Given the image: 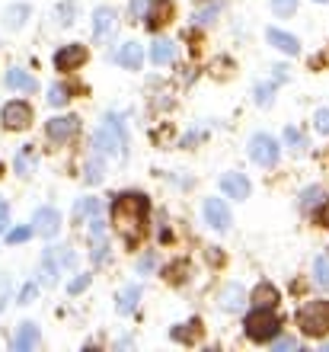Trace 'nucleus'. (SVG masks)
I'll return each instance as SVG.
<instances>
[{
	"mask_svg": "<svg viewBox=\"0 0 329 352\" xmlns=\"http://www.w3.org/2000/svg\"><path fill=\"white\" fill-rule=\"evenodd\" d=\"M147 221V199L137 192H125L112 202V228L125 243H137Z\"/></svg>",
	"mask_w": 329,
	"mask_h": 352,
	"instance_id": "1",
	"label": "nucleus"
},
{
	"mask_svg": "<svg viewBox=\"0 0 329 352\" xmlns=\"http://www.w3.org/2000/svg\"><path fill=\"white\" fill-rule=\"evenodd\" d=\"M93 148L96 154H109V157H125V148H128V135H125V125L115 112H109L102 125L93 135Z\"/></svg>",
	"mask_w": 329,
	"mask_h": 352,
	"instance_id": "2",
	"label": "nucleus"
},
{
	"mask_svg": "<svg viewBox=\"0 0 329 352\" xmlns=\"http://www.w3.org/2000/svg\"><path fill=\"white\" fill-rule=\"evenodd\" d=\"M297 327H301L304 336L329 333V301H307L297 311Z\"/></svg>",
	"mask_w": 329,
	"mask_h": 352,
	"instance_id": "3",
	"label": "nucleus"
},
{
	"mask_svg": "<svg viewBox=\"0 0 329 352\" xmlns=\"http://www.w3.org/2000/svg\"><path fill=\"white\" fill-rule=\"evenodd\" d=\"M247 336L249 340H256V343H265V340H275L278 330H282V320L275 314L272 307H256L253 314L247 317Z\"/></svg>",
	"mask_w": 329,
	"mask_h": 352,
	"instance_id": "4",
	"label": "nucleus"
},
{
	"mask_svg": "<svg viewBox=\"0 0 329 352\" xmlns=\"http://www.w3.org/2000/svg\"><path fill=\"white\" fill-rule=\"evenodd\" d=\"M0 122H3V129L7 131H23L32 125V109H29V102L23 100H13L3 106V112H0Z\"/></svg>",
	"mask_w": 329,
	"mask_h": 352,
	"instance_id": "5",
	"label": "nucleus"
},
{
	"mask_svg": "<svg viewBox=\"0 0 329 352\" xmlns=\"http://www.w3.org/2000/svg\"><path fill=\"white\" fill-rule=\"evenodd\" d=\"M249 157L256 160L259 167H275L278 164V141L272 135H253L249 141Z\"/></svg>",
	"mask_w": 329,
	"mask_h": 352,
	"instance_id": "6",
	"label": "nucleus"
},
{
	"mask_svg": "<svg viewBox=\"0 0 329 352\" xmlns=\"http://www.w3.org/2000/svg\"><path fill=\"white\" fill-rule=\"evenodd\" d=\"M115 23H119V16H115V10L112 7L96 10V13H93V42H109Z\"/></svg>",
	"mask_w": 329,
	"mask_h": 352,
	"instance_id": "7",
	"label": "nucleus"
},
{
	"mask_svg": "<svg viewBox=\"0 0 329 352\" xmlns=\"http://www.w3.org/2000/svg\"><path fill=\"white\" fill-rule=\"evenodd\" d=\"M45 131L52 141H71L80 131V119L77 116H58V119H52L45 125Z\"/></svg>",
	"mask_w": 329,
	"mask_h": 352,
	"instance_id": "8",
	"label": "nucleus"
},
{
	"mask_svg": "<svg viewBox=\"0 0 329 352\" xmlns=\"http://www.w3.org/2000/svg\"><path fill=\"white\" fill-rule=\"evenodd\" d=\"M87 65V48L83 45H65L61 52L55 55V67L58 71H77V67H83Z\"/></svg>",
	"mask_w": 329,
	"mask_h": 352,
	"instance_id": "9",
	"label": "nucleus"
},
{
	"mask_svg": "<svg viewBox=\"0 0 329 352\" xmlns=\"http://www.w3.org/2000/svg\"><path fill=\"white\" fill-rule=\"evenodd\" d=\"M32 224H36V228H32L36 234H42V237H55V234L61 231V214L45 205V208H38V212L32 214Z\"/></svg>",
	"mask_w": 329,
	"mask_h": 352,
	"instance_id": "10",
	"label": "nucleus"
},
{
	"mask_svg": "<svg viewBox=\"0 0 329 352\" xmlns=\"http://www.w3.org/2000/svg\"><path fill=\"white\" fill-rule=\"evenodd\" d=\"M144 19H147V29H163L170 19H173V3L170 0H150V7H147V13H144Z\"/></svg>",
	"mask_w": 329,
	"mask_h": 352,
	"instance_id": "11",
	"label": "nucleus"
},
{
	"mask_svg": "<svg viewBox=\"0 0 329 352\" xmlns=\"http://www.w3.org/2000/svg\"><path fill=\"white\" fill-rule=\"evenodd\" d=\"M205 218H208V224L214 231H227L230 228V208L220 199H208L205 202Z\"/></svg>",
	"mask_w": 329,
	"mask_h": 352,
	"instance_id": "12",
	"label": "nucleus"
},
{
	"mask_svg": "<svg viewBox=\"0 0 329 352\" xmlns=\"http://www.w3.org/2000/svg\"><path fill=\"white\" fill-rule=\"evenodd\" d=\"M220 192L227 199H247L249 195V179L243 173H224L220 176Z\"/></svg>",
	"mask_w": 329,
	"mask_h": 352,
	"instance_id": "13",
	"label": "nucleus"
},
{
	"mask_svg": "<svg viewBox=\"0 0 329 352\" xmlns=\"http://www.w3.org/2000/svg\"><path fill=\"white\" fill-rule=\"evenodd\" d=\"M42 343V333H38L36 324H19L16 336H13V352H29Z\"/></svg>",
	"mask_w": 329,
	"mask_h": 352,
	"instance_id": "14",
	"label": "nucleus"
},
{
	"mask_svg": "<svg viewBox=\"0 0 329 352\" xmlns=\"http://www.w3.org/2000/svg\"><path fill=\"white\" fill-rule=\"evenodd\" d=\"M58 276H61V263H58L55 247H52V250H45V256H42V266H38V282H42L45 288H52L58 282Z\"/></svg>",
	"mask_w": 329,
	"mask_h": 352,
	"instance_id": "15",
	"label": "nucleus"
},
{
	"mask_svg": "<svg viewBox=\"0 0 329 352\" xmlns=\"http://www.w3.org/2000/svg\"><path fill=\"white\" fill-rule=\"evenodd\" d=\"M115 61H119L122 67H128V71H137L141 61H144V48L137 45V42H125V45L115 52Z\"/></svg>",
	"mask_w": 329,
	"mask_h": 352,
	"instance_id": "16",
	"label": "nucleus"
},
{
	"mask_svg": "<svg viewBox=\"0 0 329 352\" xmlns=\"http://www.w3.org/2000/svg\"><path fill=\"white\" fill-rule=\"evenodd\" d=\"M7 87L10 90H16V93H32L38 84L29 71H23V67H10L7 71Z\"/></svg>",
	"mask_w": 329,
	"mask_h": 352,
	"instance_id": "17",
	"label": "nucleus"
},
{
	"mask_svg": "<svg viewBox=\"0 0 329 352\" xmlns=\"http://www.w3.org/2000/svg\"><path fill=\"white\" fill-rule=\"evenodd\" d=\"M218 305L224 307V311H243V305H247V292H243L240 285H227V288H220Z\"/></svg>",
	"mask_w": 329,
	"mask_h": 352,
	"instance_id": "18",
	"label": "nucleus"
},
{
	"mask_svg": "<svg viewBox=\"0 0 329 352\" xmlns=\"http://www.w3.org/2000/svg\"><path fill=\"white\" fill-rule=\"evenodd\" d=\"M269 42H272L278 52H284V55H297V52H301V42H297L291 32H282V29H269Z\"/></svg>",
	"mask_w": 329,
	"mask_h": 352,
	"instance_id": "19",
	"label": "nucleus"
},
{
	"mask_svg": "<svg viewBox=\"0 0 329 352\" xmlns=\"http://www.w3.org/2000/svg\"><path fill=\"white\" fill-rule=\"evenodd\" d=\"M249 301L256 307H275L278 305V288L269 285V282H262V285H256L253 292H249Z\"/></svg>",
	"mask_w": 329,
	"mask_h": 352,
	"instance_id": "20",
	"label": "nucleus"
},
{
	"mask_svg": "<svg viewBox=\"0 0 329 352\" xmlns=\"http://www.w3.org/2000/svg\"><path fill=\"white\" fill-rule=\"evenodd\" d=\"M173 58H176V45L170 38H157L154 45H150V61L154 65H170Z\"/></svg>",
	"mask_w": 329,
	"mask_h": 352,
	"instance_id": "21",
	"label": "nucleus"
},
{
	"mask_svg": "<svg viewBox=\"0 0 329 352\" xmlns=\"http://www.w3.org/2000/svg\"><path fill=\"white\" fill-rule=\"evenodd\" d=\"M100 214V199H80V202L73 205V224H83L87 218H96Z\"/></svg>",
	"mask_w": 329,
	"mask_h": 352,
	"instance_id": "22",
	"label": "nucleus"
},
{
	"mask_svg": "<svg viewBox=\"0 0 329 352\" xmlns=\"http://www.w3.org/2000/svg\"><path fill=\"white\" fill-rule=\"evenodd\" d=\"M26 16H29L26 3H13V7H7V13H3V26H7V29H19L23 23H26Z\"/></svg>",
	"mask_w": 329,
	"mask_h": 352,
	"instance_id": "23",
	"label": "nucleus"
},
{
	"mask_svg": "<svg viewBox=\"0 0 329 352\" xmlns=\"http://www.w3.org/2000/svg\"><path fill=\"white\" fill-rule=\"evenodd\" d=\"M102 176H106V167H102V154H93L90 160H87V173H83V179L90 186L102 183Z\"/></svg>",
	"mask_w": 329,
	"mask_h": 352,
	"instance_id": "24",
	"label": "nucleus"
},
{
	"mask_svg": "<svg viewBox=\"0 0 329 352\" xmlns=\"http://www.w3.org/2000/svg\"><path fill=\"white\" fill-rule=\"evenodd\" d=\"M137 301H141V288L137 285H128L125 292L119 295V314H131L137 307Z\"/></svg>",
	"mask_w": 329,
	"mask_h": 352,
	"instance_id": "25",
	"label": "nucleus"
},
{
	"mask_svg": "<svg viewBox=\"0 0 329 352\" xmlns=\"http://www.w3.org/2000/svg\"><path fill=\"white\" fill-rule=\"evenodd\" d=\"M323 199H326V195H323V186H307V189L301 192V208L304 212H310V208L323 205Z\"/></svg>",
	"mask_w": 329,
	"mask_h": 352,
	"instance_id": "26",
	"label": "nucleus"
},
{
	"mask_svg": "<svg viewBox=\"0 0 329 352\" xmlns=\"http://www.w3.org/2000/svg\"><path fill=\"white\" fill-rule=\"evenodd\" d=\"M32 164H36V148H32V144H26V148L16 154V173L19 176H29Z\"/></svg>",
	"mask_w": 329,
	"mask_h": 352,
	"instance_id": "27",
	"label": "nucleus"
},
{
	"mask_svg": "<svg viewBox=\"0 0 329 352\" xmlns=\"http://www.w3.org/2000/svg\"><path fill=\"white\" fill-rule=\"evenodd\" d=\"M313 278H317V285L323 292H329V256H320V260L313 263Z\"/></svg>",
	"mask_w": 329,
	"mask_h": 352,
	"instance_id": "28",
	"label": "nucleus"
},
{
	"mask_svg": "<svg viewBox=\"0 0 329 352\" xmlns=\"http://www.w3.org/2000/svg\"><path fill=\"white\" fill-rule=\"evenodd\" d=\"M93 266H102V263L109 260V243H106V237H93Z\"/></svg>",
	"mask_w": 329,
	"mask_h": 352,
	"instance_id": "29",
	"label": "nucleus"
},
{
	"mask_svg": "<svg viewBox=\"0 0 329 352\" xmlns=\"http://www.w3.org/2000/svg\"><path fill=\"white\" fill-rule=\"evenodd\" d=\"M284 141H288V148H291V151H304V148H307V138H304L301 129H284Z\"/></svg>",
	"mask_w": 329,
	"mask_h": 352,
	"instance_id": "30",
	"label": "nucleus"
},
{
	"mask_svg": "<svg viewBox=\"0 0 329 352\" xmlns=\"http://www.w3.org/2000/svg\"><path fill=\"white\" fill-rule=\"evenodd\" d=\"M198 320L195 324H185V330L179 327V330H173V340H179V343H189V340H198Z\"/></svg>",
	"mask_w": 329,
	"mask_h": 352,
	"instance_id": "31",
	"label": "nucleus"
},
{
	"mask_svg": "<svg viewBox=\"0 0 329 352\" xmlns=\"http://www.w3.org/2000/svg\"><path fill=\"white\" fill-rule=\"evenodd\" d=\"M218 13H220V3H211V7H205V10L195 13V23H198V26H208V23H214Z\"/></svg>",
	"mask_w": 329,
	"mask_h": 352,
	"instance_id": "32",
	"label": "nucleus"
},
{
	"mask_svg": "<svg viewBox=\"0 0 329 352\" xmlns=\"http://www.w3.org/2000/svg\"><path fill=\"white\" fill-rule=\"evenodd\" d=\"M67 100H71V93H67V87L55 84L52 90H48V102H52V106H65Z\"/></svg>",
	"mask_w": 329,
	"mask_h": 352,
	"instance_id": "33",
	"label": "nucleus"
},
{
	"mask_svg": "<svg viewBox=\"0 0 329 352\" xmlns=\"http://www.w3.org/2000/svg\"><path fill=\"white\" fill-rule=\"evenodd\" d=\"M272 10L278 16H291L294 10H297V0H272Z\"/></svg>",
	"mask_w": 329,
	"mask_h": 352,
	"instance_id": "34",
	"label": "nucleus"
},
{
	"mask_svg": "<svg viewBox=\"0 0 329 352\" xmlns=\"http://www.w3.org/2000/svg\"><path fill=\"white\" fill-rule=\"evenodd\" d=\"M272 96H275V84H259L256 87V102H259V106H269V102H272Z\"/></svg>",
	"mask_w": 329,
	"mask_h": 352,
	"instance_id": "35",
	"label": "nucleus"
},
{
	"mask_svg": "<svg viewBox=\"0 0 329 352\" xmlns=\"http://www.w3.org/2000/svg\"><path fill=\"white\" fill-rule=\"evenodd\" d=\"M29 237H32V228H13L7 234V243H26Z\"/></svg>",
	"mask_w": 329,
	"mask_h": 352,
	"instance_id": "36",
	"label": "nucleus"
},
{
	"mask_svg": "<svg viewBox=\"0 0 329 352\" xmlns=\"http://www.w3.org/2000/svg\"><path fill=\"white\" fill-rule=\"evenodd\" d=\"M185 263H176V266H166V282H183L185 278Z\"/></svg>",
	"mask_w": 329,
	"mask_h": 352,
	"instance_id": "37",
	"label": "nucleus"
},
{
	"mask_svg": "<svg viewBox=\"0 0 329 352\" xmlns=\"http://www.w3.org/2000/svg\"><path fill=\"white\" fill-rule=\"evenodd\" d=\"M147 7H150V0H131V19H135V23H141V19H144V13H147Z\"/></svg>",
	"mask_w": 329,
	"mask_h": 352,
	"instance_id": "38",
	"label": "nucleus"
},
{
	"mask_svg": "<svg viewBox=\"0 0 329 352\" xmlns=\"http://www.w3.org/2000/svg\"><path fill=\"white\" fill-rule=\"evenodd\" d=\"M58 23H73V3L71 0H67V3H61V7H58Z\"/></svg>",
	"mask_w": 329,
	"mask_h": 352,
	"instance_id": "39",
	"label": "nucleus"
},
{
	"mask_svg": "<svg viewBox=\"0 0 329 352\" xmlns=\"http://www.w3.org/2000/svg\"><path fill=\"white\" fill-rule=\"evenodd\" d=\"M87 285H90V276H77V278L71 282V285H67V292H71V295H80V292H83Z\"/></svg>",
	"mask_w": 329,
	"mask_h": 352,
	"instance_id": "40",
	"label": "nucleus"
},
{
	"mask_svg": "<svg viewBox=\"0 0 329 352\" xmlns=\"http://www.w3.org/2000/svg\"><path fill=\"white\" fill-rule=\"evenodd\" d=\"M317 129H320L323 135H329V109H320V112H317Z\"/></svg>",
	"mask_w": 329,
	"mask_h": 352,
	"instance_id": "41",
	"label": "nucleus"
},
{
	"mask_svg": "<svg viewBox=\"0 0 329 352\" xmlns=\"http://www.w3.org/2000/svg\"><path fill=\"white\" fill-rule=\"evenodd\" d=\"M32 298H36V285H32V282H29V285L23 288V292H19V305H29V301H32Z\"/></svg>",
	"mask_w": 329,
	"mask_h": 352,
	"instance_id": "42",
	"label": "nucleus"
},
{
	"mask_svg": "<svg viewBox=\"0 0 329 352\" xmlns=\"http://www.w3.org/2000/svg\"><path fill=\"white\" fill-rule=\"evenodd\" d=\"M272 349H278V352L297 349V340H275V343H272Z\"/></svg>",
	"mask_w": 329,
	"mask_h": 352,
	"instance_id": "43",
	"label": "nucleus"
},
{
	"mask_svg": "<svg viewBox=\"0 0 329 352\" xmlns=\"http://www.w3.org/2000/svg\"><path fill=\"white\" fill-rule=\"evenodd\" d=\"M7 224H10V208H7V202H0V234L7 231Z\"/></svg>",
	"mask_w": 329,
	"mask_h": 352,
	"instance_id": "44",
	"label": "nucleus"
},
{
	"mask_svg": "<svg viewBox=\"0 0 329 352\" xmlns=\"http://www.w3.org/2000/svg\"><path fill=\"white\" fill-rule=\"evenodd\" d=\"M137 269H141V272H150V269H154V256H144V260L137 263Z\"/></svg>",
	"mask_w": 329,
	"mask_h": 352,
	"instance_id": "45",
	"label": "nucleus"
},
{
	"mask_svg": "<svg viewBox=\"0 0 329 352\" xmlns=\"http://www.w3.org/2000/svg\"><path fill=\"white\" fill-rule=\"evenodd\" d=\"M320 221H323V224H326V228H329V202L323 205V212H320Z\"/></svg>",
	"mask_w": 329,
	"mask_h": 352,
	"instance_id": "46",
	"label": "nucleus"
},
{
	"mask_svg": "<svg viewBox=\"0 0 329 352\" xmlns=\"http://www.w3.org/2000/svg\"><path fill=\"white\" fill-rule=\"evenodd\" d=\"M317 3H329V0H317Z\"/></svg>",
	"mask_w": 329,
	"mask_h": 352,
	"instance_id": "47",
	"label": "nucleus"
}]
</instances>
